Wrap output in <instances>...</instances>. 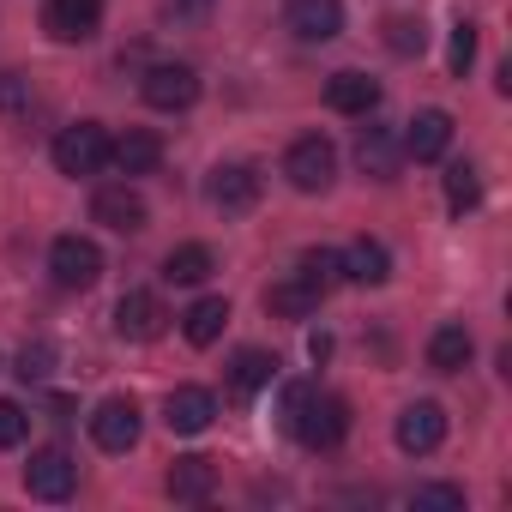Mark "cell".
Segmentation results:
<instances>
[{
  "label": "cell",
  "mask_w": 512,
  "mask_h": 512,
  "mask_svg": "<svg viewBox=\"0 0 512 512\" xmlns=\"http://www.w3.org/2000/svg\"><path fill=\"white\" fill-rule=\"evenodd\" d=\"M284 428H290L308 452H332V446L350 434V404L314 392L308 380H296V386H284Z\"/></svg>",
  "instance_id": "1"
},
{
  "label": "cell",
  "mask_w": 512,
  "mask_h": 512,
  "mask_svg": "<svg viewBox=\"0 0 512 512\" xmlns=\"http://www.w3.org/2000/svg\"><path fill=\"white\" fill-rule=\"evenodd\" d=\"M49 272H55L61 290H91V284L103 278V247H97L91 235H55Z\"/></svg>",
  "instance_id": "2"
},
{
  "label": "cell",
  "mask_w": 512,
  "mask_h": 512,
  "mask_svg": "<svg viewBox=\"0 0 512 512\" xmlns=\"http://www.w3.org/2000/svg\"><path fill=\"white\" fill-rule=\"evenodd\" d=\"M109 163V133L97 121H73L55 133V169L61 175H97Z\"/></svg>",
  "instance_id": "3"
},
{
  "label": "cell",
  "mask_w": 512,
  "mask_h": 512,
  "mask_svg": "<svg viewBox=\"0 0 512 512\" xmlns=\"http://www.w3.org/2000/svg\"><path fill=\"white\" fill-rule=\"evenodd\" d=\"M284 175H290L296 193H326L332 175H338V151H332V139H320V133L296 139V145L284 151Z\"/></svg>",
  "instance_id": "4"
},
{
  "label": "cell",
  "mask_w": 512,
  "mask_h": 512,
  "mask_svg": "<svg viewBox=\"0 0 512 512\" xmlns=\"http://www.w3.org/2000/svg\"><path fill=\"white\" fill-rule=\"evenodd\" d=\"M139 91H145V103H151V109L181 115V109H193V103H199V73H193V67H181V61H157V67L139 79Z\"/></svg>",
  "instance_id": "5"
},
{
  "label": "cell",
  "mask_w": 512,
  "mask_h": 512,
  "mask_svg": "<svg viewBox=\"0 0 512 512\" xmlns=\"http://www.w3.org/2000/svg\"><path fill=\"white\" fill-rule=\"evenodd\" d=\"M25 488H31L37 500H67V494L79 488V464H73V452H61V446H37L31 464H25Z\"/></svg>",
  "instance_id": "6"
},
{
  "label": "cell",
  "mask_w": 512,
  "mask_h": 512,
  "mask_svg": "<svg viewBox=\"0 0 512 512\" xmlns=\"http://www.w3.org/2000/svg\"><path fill=\"white\" fill-rule=\"evenodd\" d=\"M43 31L55 43H91L103 31V0H43Z\"/></svg>",
  "instance_id": "7"
},
{
  "label": "cell",
  "mask_w": 512,
  "mask_h": 512,
  "mask_svg": "<svg viewBox=\"0 0 512 512\" xmlns=\"http://www.w3.org/2000/svg\"><path fill=\"white\" fill-rule=\"evenodd\" d=\"M139 404L133 398H103L97 410H91V440L103 446V452H133L139 446Z\"/></svg>",
  "instance_id": "8"
},
{
  "label": "cell",
  "mask_w": 512,
  "mask_h": 512,
  "mask_svg": "<svg viewBox=\"0 0 512 512\" xmlns=\"http://www.w3.org/2000/svg\"><path fill=\"white\" fill-rule=\"evenodd\" d=\"M205 199L217 211H253L260 205V169L253 163H217L211 181H205Z\"/></svg>",
  "instance_id": "9"
},
{
  "label": "cell",
  "mask_w": 512,
  "mask_h": 512,
  "mask_svg": "<svg viewBox=\"0 0 512 512\" xmlns=\"http://www.w3.org/2000/svg\"><path fill=\"white\" fill-rule=\"evenodd\" d=\"M91 223L121 229V235H139V229L151 223V211H145V199H139L127 181H115V187H97V193H91Z\"/></svg>",
  "instance_id": "10"
},
{
  "label": "cell",
  "mask_w": 512,
  "mask_h": 512,
  "mask_svg": "<svg viewBox=\"0 0 512 512\" xmlns=\"http://www.w3.org/2000/svg\"><path fill=\"white\" fill-rule=\"evenodd\" d=\"M163 326H169V314H163V302L151 290H127L115 302V332L127 344H151V338H163Z\"/></svg>",
  "instance_id": "11"
},
{
  "label": "cell",
  "mask_w": 512,
  "mask_h": 512,
  "mask_svg": "<svg viewBox=\"0 0 512 512\" xmlns=\"http://www.w3.org/2000/svg\"><path fill=\"white\" fill-rule=\"evenodd\" d=\"M296 43H332L344 31V0H290Z\"/></svg>",
  "instance_id": "12"
},
{
  "label": "cell",
  "mask_w": 512,
  "mask_h": 512,
  "mask_svg": "<svg viewBox=\"0 0 512 512\" xmlns=\"http://www.w3.org/2000/svg\"><path fill=\"white\" fill-rule=\"evenodd\" d=\"M404 157H416V163H434V157H446V145H452V115L446 109H422L410 127H404Z\"/></svg>",
  "instance_id": "13"
},
{
  "label": "cell",
  "mask_w": 512,
  "mask_h": 512,
  "mask_svg": "<svg viewBox=\"0 0 512 512\" xmlns=\"http://www.w3.org/2000/svg\"><path fill=\"white\" fill-rule=\"evenodd\" d=\"M211 416H217V398H211L205 386H175V392L163 398V422H169L175 434H205Z\"/></svg>",
  "instance_id": "14"
},
{
  "label": "cell",
  "mask_w": 512,
  "mask_h": 512,
  "mask_svg": "<svg viewBox=\"0 0 512 512\" xmlns=\"http://www.w3.org/2000/svg\"><path fill=\"white\" fill-rule=\"evenodd\" d=\"M338 272L350 278V284H386L392 278V253H386V241H374V235H362V241H350L344 253H338Z\"/></svg>",
  "instance_id": "15"
},
{
  "label": "cell",
  "mask_w": 512,
  "mask_h": 512,
  "mask_svg": "<svg viewBox=\"0 0 512 512\" xmlns=\"http://www.w3.org/2000/svg\"><path fill=\"white\" fill-rule=\"evenodd\" d=\"M326 103H332L338 115H374V109H380V79H368V73L344 67V73H332V79H326Z\"/></svg>",
  "instance_id": "16"
},
{
  "label": "cell",
  "mask_w": 512,
  "mask_h": 512,
  "mask_svg": "<svg viewBox=\"0 0 512 512\" xmlns=\"http://www.w3.org/2000/svg\"><path fill=\"white\" fill-rule=\"evenodd\" d=\"M109 163H115L121 175H151V169L163 163V139H157L151 127H127L121 139H109Z\"/></svg>",
  "instance_id": "17"
},
{
  "label": "cell",
  "mask_w": 512,
  "mask_h": 512,
  "mask_svg": "<svg viewBox=\"0 0 512 512\" xmlns=\"http://www.w3.org/2000/svg\"><path fill=\"white\" fill-rule=\"evenodd\" d=\"M440 440H446V410H440V404L422 398V404H410V410L398 416V446H404V452L422 458V452H434Z\"/></svg>",
  "instance_id": "18"
},
{
  "label": "cell",
  "mask_w": 512,
  "mask_h": 512,
  "mask_svg": "<svg viewBox=\"0 0 512 512\" xmlns=\"http://www.w3.org/2000/svg\"><path fill=\"white\" fill-rule=\"evenodd\" d=\"M163 488H169V500L199 506V500H211V488H217V464H211V458H199V452H187V458H175V464H169Z\"/></svg>",
  "instance_id": "19"
},
{
  "label": "cell",
  "mask_w": 512,
  "mask_h": 512,
  "mask_svg": "<svg viewBox=\"0 0 512 512\" xmlns=\"http://www.w3.org/2000/svg\"><path fill=\"white\" fill-rule=\"evenodd\" d=\"M356 163H362V175L392 181L398 163H404V145L392 139V127H362V139H356Z\"/></svg>",
  "instance_id": "20"
},
{
  "label": "cell",
  "mask_w": 512,
  "mask_h": 512,
  "mask_svg": "<svg viewBox=\"0 0 512 512\" xmlns=\"http://www.w3.org/2000/svg\"><path fill=\"white\" fill-rule=\"evenodd\" d=\"M272 380H278V356H266V350H235V362H229V392L235 398H260Z\"/></svg>",
  "instance_id": "21"
},
{
  "label": "cell",
  "mask_w": 512,
  "mask_h": 512,
  "mask_svg": "<svg viewBox=\"0 0 512 512\" xmlns=\"http://www.w3.org/2000/svg\"><path fill=\"white\" fill-rule=\"evenodd\" d=\"M314 308H320V290H314L308 278H296V272L266 290V314H278V320H308Z\"/></svg>",
  "instance_id": "22"
},
{
  "label": "cell",
  "mask_w": 512,
  "mask_h": 512,
  "mask_svg": "<svg viewBox=\"0 0 512 512\" xmlns=\"http://www.w3.org/2000/svg\"><path fill=\"white\" fill-rule=\"evenodd\" d=\"M223 326H229V302H223V296H199V302L181 314V332H187V344H199V350L217 344Z\"/></svg>",
  "instance_id": "23"
},
{
  "label": "cell",
  "mask_w": 512,
  "mask_h": 512,
  "mask_svg": "<svg viewBox=\"0 0 512 512\" xmlns=\"http://www.w3.org/2000/svg\"><path fill=\"white\" fill-rule=\"evenodd\" d=\"M470 350H476V344H470V332H464L458 320H446V326L428 338V368H434V374H458V368L470 362Z\"/></svg>",
  "instance_id": "24"
},
{
  "label": "cell",
  "mask_w": 512,
  "mask_h": 512,
  "mask_svg": "<svg viewBox=\"0 0 512 512\" xmlns=\"http://www.w3.org/2000/svg\"><path fill=\"white\" fill-rule=\"evenodd\" d=\"M211 272H217V260H211V247H205V241L169 247V260H163V278H169V284H205Z\"/></svg>",
  "instance_id": "25"
},
{
  "label": "cell",
  "mask_w": 512,
  "mask_h": 512,
  "mask_svg": "<svg viewBox=\"0 0 512 512\" xmlns=\"http://www.w3.org/2000/svg\"><path fill=\"white\" fill-rule=\"evenodd\" d=\"M476 199H482V175L470 163H452L446 169V211L464 217V211H476Z\"/></svg>",
  "instance_id": "26"
},
{
  "label": "cell",
  "mask_w": 512,
  "mask_h": 512,
  "mask_svg": "<svg viewBox=\"0 0 512 512\" xmlns=\"http://www.w3.org/2000/svg\"><path fill=\"white\" fill-rule=\"evenodd\" d=\"M296 278H308V284L326 296V290L344 278V272H338V253H332V247H308V253H302V266H296Z\"/></svg>",
  "instance_id": "27"
},
{
  "label": "cell",
  "mask_w": 512,
  "mask_h": 512,
  "mask_svg": "<svg viewBox=\"0 0 512 512\" xmlns=\"http://www.w3.org/2000/svg\"><path fill=\"white\" fill-rule=\"evenodd\" d=\"M422 43H428V31H422V19H386V49L392 55H422Z\"/></svg>",
  "instance_id": "28"
},
{
  "label": "cell",
  "mask_w": 512,
  "mask_h": 512,
  "mask_svg": "<svg viewBox=\"0 0 512 512\" xmlns=\"http://www.w3.org/2000/svg\"><path fill=\"white\" fill-rule=\"evenodd\" d=\"M470 61H476V25L458 19V25H452V43H446V67H452V79H464Z\"/></svg>",
  "instance_id": "29"
},
{
  "label": "cell",
  "mask_w": 512,
  "mask_h": 512,
  "mask_svg": "<svg viewBox=\"0 0 512 512\" xmlns=\"http://www.w3.org/2000/svg\"><path fill=\"white\" fill-rule=\"evenodd\" d=\"M410 506H416V512H464V488H452V482H428V488L410 494Z\"/></svg>",
  "instance_id": "30"
},
{
  "label": "cell",
  "mask_w": 512,
  "mask_h": 512,
  "mask_svg": "<svg viewBox=\"0 0 512 512\" xmlns=\"http://www.w3.org/2000/svg\"><path fill=\"white\" fill-rule=\"evenodd\" d=\"M49 368H55V344L37 338V344L19 350V380H25V386H31V380H49Z\"/></svg>",
  "instance_id": "31"
},
{
  "label": "cell",
  "mask_w": 512,
  "mask_h": 512,
  "mask_svg": "<svg viewBox=\"0 0 512 512\" xmlns=\"http://www.w3.org/2000/svg\"><path fill=\"white\" fill-rule=\"evenodd\" d=\"M25 103H31V79H19V73L0 67V115H19Z\"/></svg>",
  "instance_id": "32"
},
{
  "label": "cell",
  "mask_w": 512,
  "mask_h": 512,
  "mask_svg": "<svg viewBox=\"0 0 512 512\" xmlns=\"http://www.w3.org/2000/svg\"><path fill=\"white\" fill-rule=\"evenodd\" d=\"M25 428H31V416L13 398H0V446H25Z\"/></svg>",
  "instance_id": "33"
},
{
  "label": "cell",
  "mask_w": 512,
  "mask_h": 512,
  "mask_svg": "<svg viewBox=\"0 0 512 512\" xmlns=\"http://www.w3.org/2000/svg\"><path fill=\"white\" fill-rule=\"evenodd\" d=\"M211 0H175V19H205Z\"/></svg>",
  "instance_id": "34"
}]
</instances>
